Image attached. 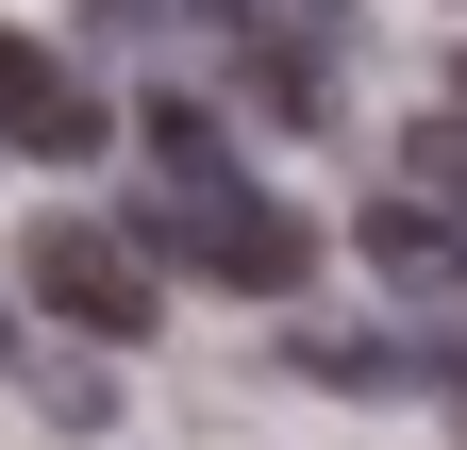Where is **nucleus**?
Instances as JSON below:
<instances>
[{"label": "nucleus", "instance_id": "1", "mask_svg": "<svg viewBox=\"0 0 467 450\" xmlns=\"http://www.w3.org/2000/svg\"><path fill=\"white\" fill-rule=\"evenodd\" d=\"M134 234H150V267H201V284H234V301H301V284H317V217L267 200V184H234V167L150 184Z\"/></svg>", "mask_w": 467, "mask_h": 450}, {"label": "nucleus", "instance_id": "2", "mask_svg": "<svg viewBox=\"0 0 467 450\" xmlns=\"http://www.w3.org/2000/svg\"><path fill=\"white\" fill-rule=\"evenodd\" d=\"M150 284H167V267H150L134 217H34V234H17V301H50L84 351H134V333L167 317Z\"/></svg>", "mask_w": 467, "mask_h": 450}, {"label": "nucleus", "instance_id": "3", "mask_svg": "<svg viewBox=\"0 0 467 450\" xmlns=\"http://www.w3.org/2000/svg\"><path fill=\"white\" fill-rule=\"evenodd\" d=\"M0 150H34V167H100V150H117L100 84H84L50 34H17V17H0Z\"/></svg>", "mask_w": 467, "mask_h": 450}, {"label": "nucleus", "instance_id": "4", "mask_svg": "<svg viewBox=\"0 0 467 450\" xmlns=\"http://www.w3.org/2000/svg\"><path fill=\"white\" fill-rule=\"evenodd\" d=\"M284 367H301V384H334V401H400V384H418V333H368V317H301V333H284Z\"/></svg>", "mask_w": 467, "mask_h": 450}, {"label": "nucleus", "instance_id": "5", "mask_svg": "<svg viewBox=\"0 0 467 450\" xmlns=\"http://www.w3.org/2000/svg\"><path fill=\"white\" fill-rule=\"evenodd\" d=\"M0 384H17V284H0Z\"/></svg>", "mask_w": 467, "mask_h": 450}, {"label": "nucleus", "instance_id": "6", "mask_svg": "<svg viewBox=\"0 0 467 450\" xmlns=\"http://www.w3.org/2000/svg\"><path fill=\"white\" fill-rule=\"evenodd\" d=\"M451 118H467V50H451Z\"/></svg>", "mask_w": 467, "mask_h": 450}]
</instances>
